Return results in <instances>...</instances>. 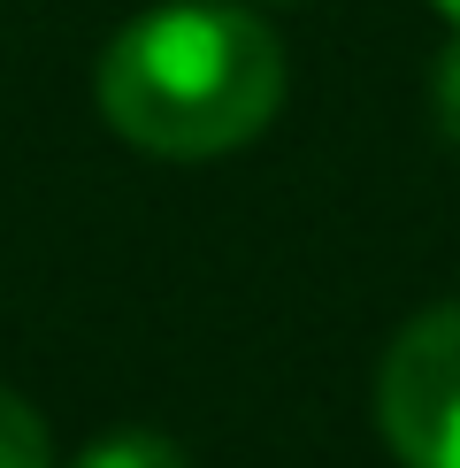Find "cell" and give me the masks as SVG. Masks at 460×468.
<instances>
[{"instance_id": "obj_5", "label": "cell", "mask_w": 460, "mask_h": 468, "mask_svg": "<svg viewBox=\"0 0 460 468\" xmlns=\"http://www.w3.org/2000/svg\"><path fill=\"white\" fill-rule=\"evenodd\" d=\"M430 101H437V131L460 146V47L437 62V85H430Z\"/></svg>"}, {"instance_id": "obj_1", "label": "cell", "mask_w": 460, "mask_h": 468, "mask_svg": "<svg viewBox=\"0 0 460 468\" xmlns=\"http://www.w3.org/2000/svg\"><path fill=\"white\" fill-rule=\"evenodd\" d=\"M284 47L261 16L223 0H169L108 38L100 54V115L131 146L200 162L230 154L277 115Z\"/></svg>"}, {"instance_id": "obj_6", "label": "cell", "mask_w": 460, "mask_h": 468, "mask_svg": "<svg viewBox=\"0 0 460 468\" xmlns=\"http://www.w3.org/2000/svg\"><path fill=\"white\" fill-rule=\"evenodd\" d=\"M430 8H437V16H445V24L460 31V0H430Z\"/></svg>"}, {"instance_id": "obj_2", "label": "cell", "mask_w": 460, "mask_h": 468, "mask_svg": "<svg viewBox=\"0 0 460 468\" xmlns=\"http://www.w3.org/2000/svg\"><path fill=\"white\" fill-rule=\"evenodd\" d=\"M376 431L407 468H460V300L392 338L376 368Z\"/></svg>"}, {"instance_id": "obj_3", "label": "cell", "mask_w": 460, "mask_h": 468, "mask_svg": "<svg viewBox=\"0 0 460 468\" xmlns=\"http://www.w3.org/2000/svg\"><path fill=\"white\" fill-rule=\"evenodd\" d=\"M77 468H184V453L162 431H108L92 453H77Z\"/></svg>"}, {"instance_id": "obj_4", "label": "cell", "mask_w": 460, "mask_h": 468, "mask_svg": "<svg viewBox=\"0 0 460 468\" xmlns=\"http://www.w3.org/2000/svg\"><path fill=\"white\" fill-rule=\"evenodd\" d=\"M0 468H54L47 422H38L16 392H0Z\"/></svg>"}]
</instances>
